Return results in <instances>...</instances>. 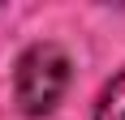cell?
<instances>
[{
	"mask_svg": "<svg viewBox=\"0 0 125 120\" xmlns=\"http://www.w3.org/2000/svg\"><path fill=\"white\" fill-rule=\"evenodd\" d=\"M65 86H69V56L56 43H35L22 51L13 69V99L26 116H48L61 103Z\"/></svg>",
	"mask_w": 125,
	"mask_h": 120,
	"instance_id": "6da1fadb",
	"label": "cell"
},
{
	"mask_svg": "<svg viewBox=\"0 0 125 120\" xmlns=\"http://www.w3.org/2000/svg\"><path fill=\"white\" fill-rule=\"evenodd\" d=\"M95 120H125V69L99 90V99H95Z\"/></svg>",
	"mask_w": 125,
	"mask_h": 120,
	"instance_id": "7a4b0ae2",
	"label": "cell"
}]
</instances>
